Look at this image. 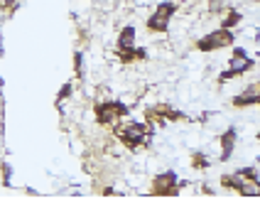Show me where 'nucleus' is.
<instances>
[{
	"instance_id": "obj_5",
	"label": "nucleus",
	"mask_w": 260,
	"mask_h": 199,
	"mask_svg": "<svg viewBox=\"0 0 260 199\" xmlns=\"http://www.w3.org/2000/svg\"><path fill=\"white\" fill-rule=\"evenodd\" d=\"M174 12H177V5L170 2V0H165L162 5H157V10H155L152 18L147 20V30H150V32H167Z\"/></svg>"
},
{
	"instance_id": "obj_10",
	"label": "nucleus",
	"mask_w": 260,
	"mask_h": 199,
	"mask_svg": "<svg viewBox=\"0 0 260 199\" xmlns=\"http://www.w3.org/2000/svg\"><path fill=\"white\" fill-rule=\"evenodd\" d=\"M118 57L120 62H125V64H130V62H135V59H145L147 57V50L145 47H123V50H118Z\"/></svg>"
},
{
	"instance_id": "obj_7",
	"label": "nucleus",
	"mask_w": 260,
	"mask_h": 199,
	"mask_svg": "<svg viewBox=\"0 0 260 199\" xmlns=\"http://www.w3.org/2000/svg\"><path fill=\"white\" fill-rule=\"evenodd\" d=\"M221 187L233 190V192H238V194H243V197H258V184L241 180L236 172H233V174H226V177H221Z\"/></svg>"
},
{
	"instance_id": "obj_15",
	"label": "nucleus",
	"mask_w": 260,
	"mask_h": 199,
	"mask_svg": "<svg viewBox=\"0 0 260 199\" xmlns=\"http://www.w3.org/2000/svg\"><path fill=\"white\" fill-rule=\"evenodd\" d=\"M192 168H194V170H206V168H209V160L204 158V152H194V155H192Z\"/></svg>"
},
{
	"instance_id": "obj_12",
	"label": "nucleus",
	"mask_w": 260,
	"mask_h": 199,
	"mask_svg": "<svg viewBox=\"0 0 260 199\" xmlns=\"http://www.w3.org/2000/svg\"><path fill=\"white\" fill-rule=\"evenodd\" d=\"M133 44H135V28L128 25V28H123L120 37H118V50H123V47H133Z\"/></svg>"
},
{
	"instance_id": "obj_6",
	"label": "nucleus",
	"mask_w": 260,
	"mask_h": 199,
	"mask_svg": "<svg viewBox=\"0 0 260 199\" xmlns=\"http://www.w3.org/2000/svg\"><path fill=\"white\" fill-rule=\"evenodd\" d=\"M187 116L182 111H174L170 106H152L145 111V120L150 123H157V126H167V120H184Z\"/></svg>"
},
{
	"instance_id": "obj_14",
	"label": "nucleus",
	"mask_w": 260,
	"mask_h": 199,
	"mask_svg": "<svg viewBox=\"0 0 260 199\" xmlns=\"http://www.w3.org/2000/svg\"><path fill=\"white\" fill-rule=\"evenodd\" d=\"M236 174H238L241 180H246V182L258 184V170H256V168H241V170H236Z\"/></svg>"
},
{
	"instance_id": "obj_3",
	"label": "nucleus",
	"mask_w": 260,
	"mask_h": 199,
	"mask_svg": "<svg viewBox=\"0 0 260 199\" xmlns=\"http://www.w3.org/2000/svg\"><path fill=\"white\" fill-rule=\"evenodd\" d=\"M93 114H96V120H98L101 126H111V123H116L120 118H125L130 111H128V106L120 104V101H103V104H98V106L93 108Z\"/></svg>"
},
{
	"instance_id": "obj_22",
	"label": "nucleus",
	"mask_w": 260,
	"mask_h": 199,
	"mask_svg": "<svg viewBox=\"0 0 260 199\" xmlns=\"http://www.w3.org/2000/svg\"><path fill=\"white\" fill-rule=\"evenodd\" d=\"M0 88H2V79H0Z\"/></svg>"
},
{
	"instance_id": "obj_8",
	"label": "nucleus",
	"mask_w": 260,
	"mask_h": 199,
	"mask_svg": "<svg viewBox=\"0 0 260 199\" xmlns=\"http://www.w3.org/2000/svg\"><path fill=\"white\" fill-rule=\"evenodd\" d=\"M253 59L251 57H231V69H226V72H221V76H219V84H226V82H231L233 76H241L243 72H248V69H253Z\"/></svg>"
},
{
	"instance_id": "obj_4",
	"label": "nucleus",
	"mask_w": 260,
	"mask_h": 199,
	"mask_svg": "<svg viewBox=\"0 0 260 199\" xmlns=\"http://www.w3.org/2000/svg\"><path fill=\"white\" fill-rule=\"evenodd\" d=\"M229 44H233V30L219 28L214 32H209L202 40H197L194 47L202 50V52H214V50H221V47H229Z\"/></svg>"
},
{
	"instance_id": "obj_13",
	"label": "nucleus",
	"mask_w": 260,
	"mask_h": 199,
	"mask_svg": "<svg viewBox=\"0 0 260 199\" xmlns=\"http://www.w3.org/2000/svg\"><path fill=\"white\" fill-rule=\"evenodd\" d=\"M241 20H243V15L238 12V10H229V15L221 20V28H226V30H233L236 25H241Z\"/></svg>"
},
{
	"instance_id": "obj_11",
	"label": "nucleus",
	"mask_w": 260,
	"mask_h": 199,
	"mask_svg": "<svg viewBox=\"0 0 260 199\" xmlns=\"http://www.w3.org/2000/svg\"><path fill=\"white\" fill-rule=\"evenodd\" d=\"M233 148H236V128H229V130L221 136V160H229V158H231Z\"/></svg>"
},
{
	"instance_id": "obj_20",
	"label": "nucleus",
	"mask_w": 260,
	"mask_h": 199,
	"mask_svg": "<svg viewBox=\"0 0 260 199\" xmlns=\"http://www.w3.org/2000/svg\"><path fill=\"white\" fill-rule=\"evenodd\" d=\"M74 69H76V74L81 76V52H76V54H74Z\"/></svg>"
},
{
	"instance_id": "obj_19",
	"label": "nucleus",
	"mask_w": 260,
	"mask_h": 199,
	"mask_svg": "<svg viewBox=\"0 0 260 199\" xmlns=\"http://www.w3.org/2000/svg\"><path fill=\"white\" fill-rule=\"evenodd\" d=\"M17 5V0H0V10H12Z\"/></svg>"
},
{
	"instance_id": "obj_2",
	"label": "nucleus",
	"mask_w": 260,
	"mask_h": 199,
	"mask_svg": "<svg viewBox=\"0 0 260 199\" xmlns=\"http://www.w3.org/2000/svg\"><path fill=\"white\" fill-rule=\"evenodd\" d=\"M184 182H179V177L174 174L172 170L170 172H162L152 180L150 184V197H177L179 190H182Z\"/></svg>"
},
{
	"instance_id": "obj_1",
	"label": "nucleus",
	"mask_w": 260,
	"mask_h": 199,
	"mask_svg": "<svg viewBox=\"0 0 260 199\" xmlns=\"http://www.w3.org/2000/svg\"><path fill=\"white\" fill-rule=\"evenodd\" d=\"M116 136H118V140L123 142L125 148L138 150V148L145 145V140H147V126L140 123V120H128L125 126H118Z\"/></svg>"
},
{
	"instance_id": "obj_17",
	"label": "nucleus",
	"mask_w": 260,
	"mask_h": 199,
	"mask_svg": "<svg viewBox=\"0 0 260 199\" xmlns=\"http://www.w3.org/2000/svg\"><path fill=\"white\" fill-rule=\"evenodd\" d=\"M10 174H12V168L7 165V162H2V182L10 187Z\"/></svg>"
},
{
	"instance_id": "obj_21",
	"label": "nucleus",
	"mask_w": 260,
	"mask_h": 199,
	"mask_svg": "<svg viewBox=\"0 0 260 199\" xmlns=\"http://www.w3.org/2000/svg\"><path fill=\"white\" fill-rule=\"evenodd\" d=\"M0 57H2V37H0Z\"/></svg>"
},
{
	"instance_id": "obj_18",
	"label": "nucleus",
	"mask_w": 260,
	"mask_h": 199,
	"mask_svg": "<svg viewBox=\"0 0 260 199\" xmlns=\"http://www.w3.org/2000/svg\"><path fill=\"white\" fill-rule=\"evenodd\" d=\"M209 10H211V12H221V10H224V0H211V2H209Z\"/></svg>"
},
{
	"instance_id": "obj_9",
	"label": "nucleus",
	"mask_w": 260,
	"mask_h": 199,
	"mask_svg": "<svg viewBox=\"0 0 260 199\" xmlns=\"http://www.w3.org/2000/svg\"><path fill=\"white\" fill-rule=\"evenodd\" d=\"M260 96H258V84H251L243 94H238L236 98H233V106L236 108H246V106H258Z\"/></svg>"
},
{
	"instance_id": "obj_16",
	"label": "nucleus",
	"mask_w": 260,
	"mask_h": 199,
	"mask_svg": "<svg viewBox=\"0 0 260 199\" xmlns=\"http://www.w3.org/2000/svg\"><path fill=\"white\" fill-rule=\"evenodd\" d=\"M69 94H71V84H64L59 88V96H57V106L64 101V98H69Z\"/></svg>"
}]
</instances>
